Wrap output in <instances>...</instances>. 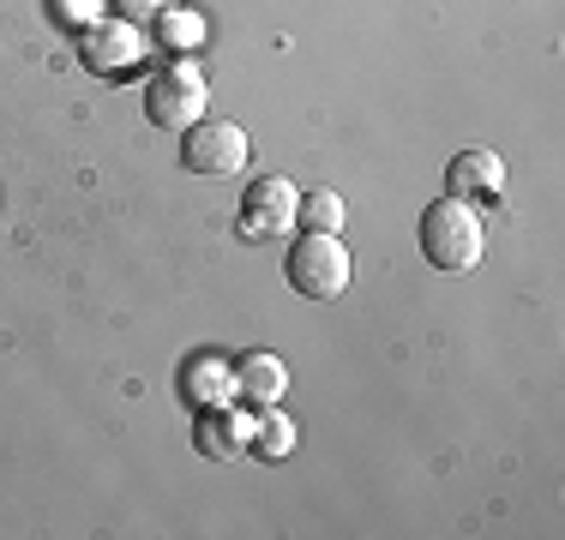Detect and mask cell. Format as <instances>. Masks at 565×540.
Segmentation results:
<instances>
[{"instance_id": "cell-11", "label": "cell", "mask_w": 565, "mask_h": 540, "mask_svg": "<svg viewBox=\"0 0 565 540\" xmlns=\"http://www.w3.org/2000/svg\"><path fill=\"white\" fill-rule=\"evenodd\" d=\"M301 216L313 235H343V223H349V210H343V198L338 193H301Z\"/></svg>"}, {"instance_id": "cell-10", "label": "cell", "mask_w": 565, "mask_h": 540, "mask_svg": "<svg viewBox=\"0 0 565 540\" xmlns=\"http://www.w3.org/2000/svg\"><path fill=\"white\" fill-rule=\"evenodd\" d=\"M181 390H186V402H223L228 397V367L223 360H199V367H186L181 372Z\"/></svg>"}, {"instance_id": "cell-3", "label": "cell", "mask_w": 565, "mask_h": 540, "mask_svg": "<svg viewBox=\"0 0 565 540\" xmlns=\"http://www.w3.org/2000/svg\"><path fill=\"white\" fill-rule=\"evenodd\" d=\"M205 102H211V90H205V73H199L193 61H174L145 85V115H151V127H163V132L199 127V120H205Z\"/></svg>"}, {"instance_id": "cell-5", "label": "cell", "mask_w": 565, "mask_h": 540, "mask_svg": "<svg viewBox=\"0 0 565 540\" xmlns=\"http://www.w3.org/2000/svg\"><path fill=\"white\" fill-rule=\"evenodd\" d=\"M295 210H301V186L282 181V174H259L247 186V198H241V235L277 240V235H289Z\"/></svg>"}, {"instance_id": "cell-9", "label": "cell", "mask_w": 565, "mask_h": 540, "mask_svg": "<svg viewBox=\"0 0 565 540\" xmlns=\"http://www.w3.org/2000/svg\"><path fill=\"white\" fill-rule=\"evenodd\" d=\"M193 439H199V451L217 456V463H223V456H241V451H253V414L241 409V402H235V409H228V402H223V409L211 402V409L199 414Z\"/></svg>"}, {"instance_id": "cell-1", "label": "cell", "mask_w": 565, "mask_h": 540, "mask_svg": "<svg viewBox=\"0 0 565 540\" xmlns=\"http://www.w3.org/2000/svg\"><path fill=\"white\" fill-rule=\"evenodd\" d=\"M481 247H488V228L469 198H439V205L422 210V252L427 264L439 270H469L481 264Z\"/></svg>"}, {"instance_id": "cell-8", "label": "cell", "mask_w": 565, "mask_h": 540, "mask_svg": "<svg viewBox=\"0 0 565 540\" xmlns=\"http://www.w3.org/2000/svg\"><path fill=\"white\" fill-rule=\"evenodd\" d=\"M505 193V162L488 144H469L446 162V198H500Z\"/></svg>"}, {"instance_id": "cell-4", "label": "cell", "mask_w": 565, "mask_h": 540, "mask_svg": "<svg viewBox=\"0 0 565 540\" xmlns=\"http://www.w3.org/2000/svg\"><path fill=\"white\" fill-rule=\"evenodd\" d=\"M247 156H253V144H247V132H241V120H199V127H186V144H181L186 174L223 181V174H241Z\"/></svg>"}, {"instance_id": "cell-15", "label": "cell", "mask_w": 565, "mask_h": 540, "mask_svg": "<svg viewBox=\"0 0 565 540\" xmlns=\"http://www.w3.org/2000/svg\"><path fill=\"white\" fill-rule=\"evenodd\" d=\"M61 12L73 24H97V12H103V0H61Z\"/></svg>"}, {"instance_id": "cell-12", "label": "cell", "mask_w": 565, "mask_h": 540, "mask_svg": "<svg viewBox=\"0 0 565 540\" xmlns=\"http://www.w3.org/2000/svg\"><path fill=\"white\" fill-rule=\"evenodd\" d=\"M157 31H163V48H174V54H186V48L205 43V19H199V12H186V7H169L163 19H157Z\"/></svg>"}, {"instance_id": "cell-7", "label": "cell", "mask_w": 565, "mask_h": 540, "mask_svg": "<svg viewBox=\"0 0 565 540\" xmlns=\"http://www.w3.org/2000/svg\"><path fill=\"white\" fill-rule=\"evenodd\" d=\"M282 385H289V367H282L277 355H265V348H253V355H241L235 367H228V397H235L241 409H277Z\"/></svg>"}, {"instance_id": "cell-6", "label": "cell", "mask_w": 565, "mask_h": 540, "mask_svg": "<svg viewBox=\"0 0 565 540\" xmlns=\"http://www.w3.org/2000/svg\"><path fill=\"white\" fill-rule=\"evenodd\" d=\"M85 61L97 66V73H132V66L145 61V31L139 24H127V19H97V24H85Z\"/></svg>"}, {"instance_id": "cell-2", "label": "cell", "mask_w": 565, "mask_h": 540, "mask_svg": "<svg viewBox=\"0 0 565 540\" xmlns=\"http://www.w3.org/2000/svg\"><path fill=\"white\" fill-rule=\"evenodd\" d=\"M289 289L295 294H307V301H338V294L349 289V247H343V235H313L307 228L301 240L289 247Z\"/></svg>"}, {"instance_id": "cell-14", "label": "cell", "mask_w": 565, "mask_h": 540, "mask_svg": "<svg viewBox=\"0 0 565 540\" xmlns=\"http://www.w3.org/2000/svg\"><path fill=\"white\" fill-rule=\"evenodd\" d=\"M169 7H174V0H109V12H115V19H127V24H145V19H163Z\"/></svg>"}, {"instance_id": "cell-13", "label": "cell", "mask_w": 565, "mask_h": 540, "mask_svg": "<svg viewBox=\"0 0 565 540\" xmlns=\"http://www.w3.org/2000/svg\"><path fill=\"white\" fill-rule=\"evenodd\" d=\"M253 451L271 456V463H277V456H289L295 451V421H289V414H265V421H253Z\"/></svg>"}]
</instances>
